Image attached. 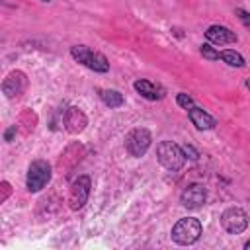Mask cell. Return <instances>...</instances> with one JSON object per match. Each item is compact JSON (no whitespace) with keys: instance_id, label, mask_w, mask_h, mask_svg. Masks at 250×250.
Instances as JSON below:
<instances>
[{"instance_id":"obj_11","label":"cell","mask_w":250,"mask_h":250,"mask_svg":"<svg viewBox=\"0 0 250 250\" xmlns=\"http://www.w3.org/2000/svg\"><path fill=\"white\" fill-rule=\"evenodd\" d=\"M135 90L146 100H162L164 98V88L150 80H145V78L135 82Z\"/></svg>"},{"instance_id":"obj_15","label":"cell","mask_w":250,"mask_h":250,"mask_svg":"<svg viewBox=\"0 0 250 250\" xmlns=\"http://www.w3.org/2000/svg\"><path fill=\"white\" fill-rule=\"evenodd\" d=\"M219 59H223V61H225L227 64H230V66H244V59H242V55L236 53V51H230V49L221 51V53H219Z\"/></svg>"},{"instance_id":"obj_4","label":"cell","mask_w":250,"mask_h":250,"mask_svg":"<svg viewBox=\"0 0 250 250\" xmlns=\"http://www.w3.org/2000/svg\"><path fill=\"white\" fill-rule=\"evenodd\" d=\"M51 180V166L49 162L45 160H35L29 164V170H27V189L29 191H39L43 189Z\"/></svg>"},{"instance_id":"obj_16","label":"cell","mask_w":250,"mask_h":250,"mask_svg":"<svg viewBox=\"0 0 250 250\" xmlns=\"http://www.w3.org/2000/svg\"><path fill=\"white\" fill-rule=\"evenodd\" d=\"M176 102H178V105H182L184 109L193 107V100H191V96H188V94H184V92H180V94H178Z\"/></svg>"},{"instance_id":"obj_14","label":"cell","mask_w":250,"mask_h":250,"mask_svg":"<svg viewBox=\"0 0 250 250\" xmlns=\"http://www.w3.org/2000/svg\"><path fill=\"white\" fill-rule=\"evenodd\" d=\"M100 98L105 105L109 107H119L123 105V96L117 92V90H100Z\"/></svg>"},{"instance_id":"obj_2","label":"cell","mask_w":250,"mask_h":250,"mask_svg":"<svg viewBox=\"0 0 250 250\" xmlns=\"http://www.w3.org/2000/svg\"><path fill=\"white\" fill-rule=\"evenodd\" d=\"M70 55L74 57V61H78L80 64L96 70V72H107L109 70V62L102 53H96L92 49H88L86 45H74L70 49Z\"/></svg>"},{"instance_id":"obj_20","label":"cell","mask_w":250,"mask_h":250,"mask_svg":"<svg viewBox=\"0 0 250 250\" xmlns=\"http://www.w3.org/2000/svg\"><path fill=\"white\" fill-rule=\"evenodd\" d=\"M244 248H246V250H250V240H248V242L244 244Z\"/></svg>"},{"instance_id":"obj_19","label":"cell","mask_w":250,"mask_h":250,"mask_svg":"<svg viewBox=\"0 0 250 250\" xmlns=\"http://www.w3.org/2000/svg\"><path fill=\"white\" fill-rule=\"evenodd\" d=\"M182 150H184V154H188L191 160H195V158L199 156V154H197V150H193V146H189V145H186Z\"/></svg>"},{"instance_id":"obj_17","label":"cell","mask_w":250,"mask_h":250,"mask_svg":"<svg viewBox=\"0 0 250 250\" xmlns=\"http://www.w3.org/2000/svg\"><path fill=\"white\" fill-rule=\"evenodd\" d=\"M201 55L205 57V59H209V61H217L219 59V51H215L213 47H209V45H201Z\"/></svg>"},{"instance_id":"obj_8","label":"cell","mask_w":250,"mask_h":250,"mask_svg":"<svg viewBox=\"0 0 250 250\" xmlns=\"http://www.w3.org/2000/svg\"><path fill=\"white\" fill-rule=\"evenodd\" d=\"M205 197H207L205 188H203L201 184H191V186H188V188L182 191L180 201H182V205L188 207V209H197V207H201V205L205 203Z\"/></svg>"},{"instance_id":"obj_10","label":"cell","mask_w":250,"mask_h":250,"mask_svg":"<svg viewBox=\"0 0 250 250\" xmlns=\"http://www.w3.org/2000/svg\"><path fill=\"white\" fill-rule=\"evenodd\" d=\"M27 86V80H25V74L23 72H12L6 80H4V94L8 98H14V96H20Z\"/></svg>"},{"instance_id":"obj_5","label":"cell","mask_w":250,"mask_h":250,"mask_svg":"<svg viewBox=\"0 0 250 250\" xmlns=\"http://www.w3.org/2000/svg\"><path fill=\"white\" fill-rule=\"evenodd\" d=\"M150 141H152L150 133L146 129L139 127V129H133L125 137V148L131 156H143L146 152V148L150 146Z\"/></svg>"},{"instance_id":"obj_12","label":"cell","mask_w":250,"mask_h":250,"mask_svg":"<svg viewBox=\"0 0 250 250\" xmlns=\"http://www.w3.org/2000/svg\"><path fill=\"white\" fill-rule=\"evenodd\" d=\"M64 127L68 133H80L84 127H86V115L78 109V107H70L66 109V115H64Z\"/></svg>"},{"instance_id":"obj_3","label":"cell","mask_w":250,"mask_h":250,"mask_svg":"<svg viewBox=\"0 0 250 250\" xmlns=\"http://www.w3.org/2000/svg\"><path fill=\"white\" fill-rule=\"evenodd\" d=\"M156 156H158V162L166 168V170H180L182 168V164H184V150L176 145V143H172V141H162V143H158V146H156Z\"/></svg>"},{"instance_id":"obj_21","label":"cell","mask_w":250,"mask_h":250,"mask_svg":"<svg viewBox=\"0 0 250 250\" xmlns=\"http://www.w3.org/2000/svg\"><path fill=\"white\" fill-rule=\"evenodd\" d=\"M246 86H248V88H250V78H248V80H246Z\"/></svg>"},{"instance_id":"obj_6","label":"cell","mask_w":250,"mask_h":250,"mask_svg":"<svg viewBox=\"0 0 250 250\" xmlns=\"http://www.w3.org/2000/svg\"><path fill=\"white\" fill-rule=\"evenodd\" d=\"M221 225L227 232L230 234H238L248 227V215L240 209V207H229L223 215H221Z\"/></svg>"},{"instance_id":"obj_7","label":"cell","mask_w":250,"mask_h":250,"mask_svg":"<svg viewBox=\"0 0 250 250\" xmlns=\"http://www.w3.org/2000/svg\"><path fill=\"white\" fill-rule=\"evenodd\" d=\"M88 193H90V178L88 176H78L72 186H70V191H68V203H70V209H80L84 207L86 199H88Z\"/></svg>"},{"instance_id":"obj_1","label":"cell","mask_w":250,"mask_h":250,"mask_svg":"<svg viewBox=\"0 0 250 250\" xmlns=\"http://www.w3.org/2000/svg\"><path fill=\"white\" fill-rule=\"evenodd\" d=\"M199 236H201V223L197 219H193V217L180 219L172 227V240L178 242V244H182V246L193 244Z\"/></svg>"},{"instance_id":"obj_22","label":"cell","mask_w":250,"mask_h":250,"mask_svg":"<svg viewBox=\"0 0 250 250\" xmlns=\"http://www.w3.org/2000/svg\"><path fill=\"white\" fill-rule=\"evenodd\" d=\"M43 2H49V0H43Z\"/></svg>"},{"instance_id":"obj_18","label":"cell","mask_w":250,"mask_h":250,"mask_svg":"<svg viewBox=\"0 0 250 250\" xmlns=\"http://www.w3.org/2000/svg\"><path fill=\"white\" fill-rule=\"evenodd\" d=\"M236 14H238L240 21L244 23V27H248V29H250V14H248V12H244V10H236Z\"/></svg>"},{"instance_id":"obj_9","label":"cell","mask_w":250,"mask_h":250,"mask_svg":"<svg viewBox=\"0 0 250 250\" xmlns=\"http://www.w3.org/2000/svg\"><path fill=\"white\" fill-rule=\"evenodd\" d=\"M205 37L215 43V45H227V43H236V33L230 31L229 27L225 25H211L207 31H205Z\"/></svg>"},{"instance_id":"obj_13","label":"cell","mask_w":250,"mask_h":250,"mask_svg":"<svg viewBox=\"0 0 250 250\" xmlns=\"http://www.w3.org/2000/svg\"><path fill=\"white\" fill-rule=\"evenodd\" d=\"M188 115H189V119H191V123L197 127V129H213L215 125H217V121L207 113V111H203L201 107H189L188 109Z\"/></svg>"}]
</instances>
